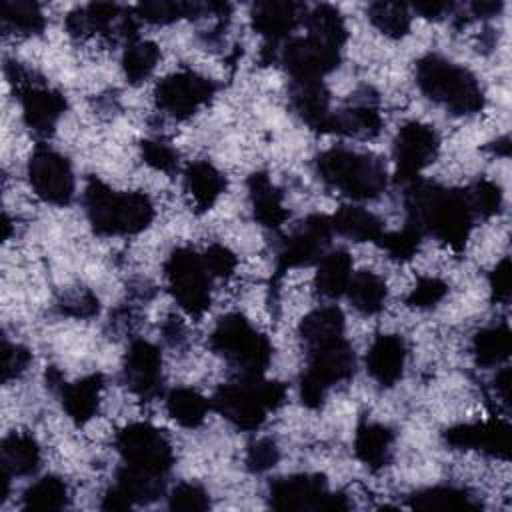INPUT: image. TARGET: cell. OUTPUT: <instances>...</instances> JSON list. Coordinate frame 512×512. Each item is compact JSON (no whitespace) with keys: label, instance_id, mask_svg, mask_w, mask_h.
<instances>
[{"label":"cell","instance_id":"cell-13","mask_svg":"<svg viewBox=\"0 0 512 512\" xmlns=\"http://www.w3.org/2000/svg\"><path fill=\"white\" fill-rule=\"evenodd\" d=\"M214 96V84L196 72H174L158 82L156 102L174 118H188Z\"/></svg>","mask_w":512,"mask_h":512},{"label":"cell","instance_id":"cell-17","mask_svg":"<svg viewBox=\"0 0 512 512\" xmlns=\"http://www.w3.org/2000/svg\"><path fill=\"white\" fill-rule=\"evenodd\" d=\"M444 438L456 448H476L500 458H506L510 452V426L500 418L458 424L448 428Z\"/></svg>","mask_w":512,"mask_h":512},{"label":"cell","instance_id":"cell-27","mask_svg":"<svg viewBox=\"0 0 512 512\" xmlns=\"http://www.w3.org/2000/svg\"><path fill=\"white\" fill-rule=\"evenodd\" d=\"M392 432L376 422H366L358 426L354 436V452L360 462L370 468H382L390 460Z\"/></svg>","mask_w":512,"mask_h":512},{"label":"cell","instance_id":"cell-10","mask_svg":"<svg viewBox=\"0 0 512 512\" xmlns=\"http://www.w3.org/2000/svg\"><path fill=\"white\" fill-rule=\"evenodd\" d=\"M270 504L276 510H344V496L330 494L320 476L296 474L278 478L270 486Z\"/></svg>","mask_w":512,"mask_h":512},{"label":"cell","instance_id":"cell-19","mask_svg":"<svg viewBox=\"0 0 512 512\" xmlns=\"http://www.w3.org/2000/svg\"><path fill=\"white\" fill-rule=\"evenodd\" d=\"M20 104L26 126L38 134L52 132L66 110V100L60 92L34 84L20 90Z\"/></svg>","mask_w":512,"mask_h":512},{"label":"cell","instance_id":"cell-41","mask_svg":"<svg viewBox=\"0 0 512 512\" xmlns=\"http://www.w3.org/2000/svg\"><path fill=\"white\" fill-rule=\"evenodd\" d=\"M420 240H422V232L416 226L408 224L402 230L384 232L378 242L382 244V248L388 252L390 258L404 262L414 258V254L420 248Z\"/></svg>","mask_w":512,"mask_h":512},{"label":"cell","instance_id":"cell-34","mask_svg":"<svg viewBox=\"0 0 512 512\" xmlns=\"http://www.w3.org/2000/svg\"><path fill=\"white\" fill-rule=\"evenodd\" d=\"M510 348H512V336L506 324L480 330L472 342L476 362L482 366L502 364L510 356Z\"/></svg>","mask_w":512,"mask_h":512},{"label":"cell","instance_id":"cell-23","mask_svg":"<svg viewBox=\"0 0 512 512\" xmlns=\"http://www.w3.org/2000/svg\"><path fill=\"white\" fill-rule=\"evenodd\" d=\"M102 386L104 384L100 374H90L72 384L62 386V408L68 414V418L74 420L76 424L88 422L98 410Z\"/></svg>","mask_w":512,"mask_h":512},{"label":"cell","instance_id":"cell-31","mask_svg":"<svg viewBox=\"0 0 512 512\" xmlns=\"http://www.w3.org/2000/svg\"><path fill=\"white\" fill-rule=\"evenodd\" d=\"M210 402L194 388H174L166 396V410L184 428H196L206 420Z\"/></svg>","mask_w":512,"mask_h":512},{"label":"cell","instance_id":"cell-6","mask_svg":"<svg viewBox=\"0 0 512 512\" xmlns=\"http://www.w3.org/2000/svg\"><path fill=\"white\" fill-rule=\"evenodd\" d=\"M212 348L222 354L242 378H260L270 362V342L240 314L224 316L210 336Z\"/></svg>","mask_w":512,"mask_h":512},{"label":"cell","instance_id":"cell-22","mask_svg":"<svg viewBox=\"0 0 512 512\" xmlns=\"http://www.w3.org/2000/svg\"><path fill=\"white\" fill-rule=\"evenodd\" d=\"M184 186L194 206L198 210H208L224 192L226 180L214 164L206 160H196L190 162L184 170Z\"/></svg>","mask_w":512,"mask_h":512},{"label":"cell","instance_id":"cell-47","mask_svg":"<svg viewBox=\"0 0 512 512\" xmlns=\"http://www.w3.org/2000/svg\"><path fill=\"white\" fill-rule=\"evenodd\" d=\"M4 350V364H2V382H10L12 378L20 376L30 364V352L24 346L10 344L8 340L2 342Z\"/></svg>","mask_w":512,"mask_h":512},{"label":"cell","instance_id":"cell-40","mask_svg":"<svg viewBox=\"0 0 512 512\" xmlns=\"http://www.w3.org/2000/svg\"><path fill=\"white\" fill-rule=\"evenodd\" d=\"M200 10L198 4L182 0H148L136 6V16L152 24H168L184 16H192Z\"/></svg>","mask_w":512,"mask_h":512},{"label":"cell","instance_id":"cell-28","mask_svg":"<svg viewBox=\"0 0 512 512\" xmlns=\"http://www.w3.org/2000/svg\"><path fill=\"white\" fill-rule=\"evenodd\" d=\"M352 278V258L346 250H334L318 260L316 288L326 298H338L346 294Z\"/></svg>","mask_w":512,"mask_h":512},{"label":"cell","instance_id":"cell-44","mask_svg":"<svg viewBox=\"0 0 512 512\" xmlns=\"http://www.w3.org/2000/svg\"><path fill=\"white\" fill-rule=\"evenodd\" d=\"M448 292V286L434 276H424L416 282L412 292L408 294V304L416 308H430L438 304Z\"/></svg>","mask_w":512,"mask_h":512},{"label":"cell","instance_id":"cell-8","mask_svg":"<svg viewBox=\"0 0 512 512\" xmlns=\"http://www.w3.org/2000/svg\"><path fill=\"white\" fill-rule=\"evenodd\" d=\"M168 288L178 306L190 316H200L210 306V274L190 248L174 250L164 264Z\"/></svg>","mask_w":512,"mask_h":512},{"label":"cell","instance_id":"cell-50","mask_svg":"<svg viewBox=\"0 0 512 512\" xmlns=\"http://www.w3.org/2000/svg\"><path fill=\"white\" fill-rule=\"evenodd\" d=\"M62 308L70 314V316H76V318H88V316H94L98 312V300L94 294L90 292H76L72 294L70 298L64 300Z\"/></svg>","mask_w":512,"mask_h":512},{"label":"cell","instance_id":"cell-45","mask_svg":"<svg viewBox=\"0 0 512 512\" xmlns=\"http://www.w3.org/2000/svg\"><path fill=\"white\" fill-rule=\"evenodd\" d=\"M142 158L148 166L160 172H172L178 164V156L174 148L160 140H144L142 142Z\"/></svg>","mask_w":512,"mask_h":512},{"label":"cell","instance_id":"cell-25","mask_svg":"<svg viewBox=\"0 0 512 512\" xmlns=\"http://www.w3.org/2000/svg\"><path fill=\"white\" fill-rule=\"evenodd\" d=\"M40 462V448L30 434L12 432L2 440L0 470L14 476H26L34 472Z\"/></svg>","mask_w":512,"mask_h":512},{"label":"cell","instance_id":"cell-49","mask_svg":"<svg viewBox=\"0 0 512 512\" xmlns=\"http://www.w3.org/2000/svg\"><path fill=\"white\" fill-rule=\"evenodd\" d=\"M490 290L496 302H508L510 298V260L504 258L490 274Z\"/></svg>","mask_w":512,"mask_h":512},{"label":"cell","instance_id":"cell-2","mask_svg":"<svg viewBox=\"0 0 512 512\" xmlns=\"http://www.w3.org/2000/svg\"><path fill=\"white\" fill-rule=\"evenodd\" d=\"M84 206L92 228L106 236L136 234L154 218L152 200L144 192H118L100 180L88 182Z\"/></svg>","mask_w":512,"mask_h":512},{"label":"cell","instance_id":"cell-3","mask_svg":"<svg viewBox=\"0 0 512 512\" xmlns=\"http://www.w3.org/2000/svg\"><path fill=\"white\" fill-rule=\"evenodd\" d=\"M416 82L428 98L454 114H474L484 106L476 76L438 54H428L416 64Z\"/></svg>","mask_w":512,"mask_h":512},{"label":"cell","instance_id":"cell-16","mask_svg":"<svg viewBox=\"0 0 512 512\" xmlns=\"http://www.w3.org/2000/svg\"><path fill=\"white\" fill-rule=\"evenodd\" d=\"M124 378L128 388L140 398H152L162 382L160 350L148 340H134L126 352Z\"/></svg>","mask_w":512,"mask_h":512},{"label":"cell","instance_id":"cell-35","mask_svg":"<svg viewBox=\"0 0 512 512\" xmlns=\"http://www.w3.org/2000/svg\"><path fill=\"white\" fill-rule=\"evenodd\" d=\"M160 60V50L154 42L148 40H134L126 44L124 56H122V68L132 84L144 82L156 68Z\"/></svg>","mask_w":512,"mask_h":512},{"label":"cell","instance_id":"cell-1","mask_svg":"<svg viewBox=\"0 0 512 512\" xmlns=\"http://www.w3.org/2000/svg\"><path fill=\"white\" fill-rule=\"evenodd\" d=\"M410 224L420 232L428 230L454 250L464 248L474 214L464 192L448 190L432 182L412 180L406 194Z\"/></svg>","mask_w":512,"mask_h":512},{"label":"cell","instance_id":"cell-38","mask_svg":"<svg viewBox=\"0 0 512 512\" xmlns=\"http://www.w3.org/2000/svg\"><path fill=\"white\" fill-rule=\"evenodd\" d=\"M68 500V488L58 476H44L24 492V506L34 510H58Z\"/></svg>","mask_w":512,"mask_h":512},{"label":"cell","instance_id":"cell-11","mask_svg":"<svg viewBox=\"0 0 512 512\" xmlns=\"http://www.w3.org/2000/svg\"><path fill=\"white\" fill-rule=\"evenodd\" d=\"M28 180L36 196L44 202L62 206L74 196V174L64 156L54 150L40 148L28 162Z\"/></svg>","mask_w":512,"mask_h":512},{"label":"cell","instance_id":"cell-18","mask_svg":"<svg viewBox=\"0 0 512 512\" xmlns=\"http://www.w3.org/2000/svg\"><path fill=\"white\" fill-rule=\"evenodd\" d=\"M306 8L292 0H266L258 2L252 10V24L258 34L266 38V44L276 46L282 38H286L300 18L304 20Z\"/></svg>","mask_w":512,"mask_h":512},{"label":"cell","instance_id":"cell-24","mask_svg":"<svg viewBox=\"0 0 512 512\" xmlns=\"http://www.w3.org/2000/svg\"><path fill=\"white\" fill-rule=\"evenodd\" d=\"M344 314L336 306H322L304 316L300 324V336L308 350L330 344L344 338Z\"/></svg>","mask_w":512,"mask_h":512},{"label":"cell","instance_id":"cell-15","mask_svg":"<svg viewBox=\"0 0 512 512\" xmlns=\"http://www.w3.org/2000/svg\"><path fill=\"white\" fill-rule=\"evenodd\" d=\"M332 220L324 214L308 216L300 230H296L284 242L278 254V268L280 272L288 268H298L320 260L326 254V246L330 244L332 236Z\"/></svg>","mask_w":512,"mask_h":512},{"label":"cell","instance_id":"cell-51","mask_svg":"<svg viewBox=\"0 0 512 512\" xmlns=\"http://www.w3.org/2000/svg\"><path fill=\"white\" fill-rule=\"evenodd\" d=\"M494 388H496V396L500 398V402L508 406L510 404V368H502L496 374Z\"/></svg>","mask_w":512,"mask_h":512},{"label":"cell","instance_id":"cell-43","mask_svg":"<svg viewBox=\"0 0 512 512\" xmlns=\"http://www.w3.org/2000/svg\"><path fill=\"white\" fill-rule=\"evenodd\" d=\"M168 506L172 510H206L210 506V498L202 486L182 482L172 488L168 496Z\"/></svg>","mask_w":512,"mask_h":512},{"label":"cell","instance_id":"cell-4","mask_svg":"<svg viewBox=\"0 0 512 512\" xmlns=\"http://www.w3.org/2000/svg\"><path fill=\"white\" fill-rule=\"evenodd\" d=\"M286 388L276 380L242 378L240 382L224 384L214 394V408L242 430H256L270 410L282 406Z\"/></svg>","mask_w":512,"mask_h":512},{"label":"cell","instance_id":"cell-5","mask_svg":"<svg viewBox=\"0 0 512 512\" xmlns=\"http://www.w3.org/2000/svg\"><path fill=\"white\" fill-rule=\"evenodd\" d=\"M318 174L326 184L354 200L378 196L386 186L380 160L346 148H330L318 158Z\"/></svg>","mask_w":512,"mask_h":512},{"label":"cell","instance_id":"cell-9","mask_svg":"<svg viewBox=\"0 0 512 512\" xmlns=\"http://www.w3.org/2000/svg\"><path fill=\"white\" fill-rule=\"evenodd\" d=\"M116 448L128 466L156 476H164L174 460L168 438L146 422L122 428L116 436Z\"/></svg>","mask_w":512,"mask_h":512},{"label":"cell","instance_id":"cell-37","mask_svg":"<svg viewBox=\"0 0 512 512\" xmlns=\"http://www.w3.org/2000/svg\"><path fill=\"white\" fill-rule=\"evenodd\" d=\"M368 18L390 38H402L410 30V12L400 2H374L368 8Z\"/></svg>","mask_w":512,"mask_h":512},{"label":"cell","instance_id":"cell-14","mask_svg":"<svg viewBox=\"0 0 512 512\" xmlns=\"http://www.w3.org/2000/svg\"><path fill=\"white\" fill-rule=\"evenodd\" d=\"M436 154L438 136L430 126L422 122H408L398 130L394 142V160L400 180H416V176L436 158Z\"/></svg>","mask_w":512,"mask_h":512},{"label":"cell","instance_id":"cell-39","mask_svg":"<svg viewBox=\"0 0 512 512\" xmlns=\"http://www.w3.org/2000/svg\"><path fill=\"white\" fill-rule=\"evenodd\" d=\"M414 508H424V510H466V508H476L472 498L458 488L452 486H434L426 488L412 498Z\"/></svg>","mask_w":512,"mask_h":512},{"label":"cell","instance_id":"cell-32","mask_svg":"<svg viewBox=\"0 0 512 512\" xmlns=\"http://www.w3.org/2000/svg\"><path fill=\"white\" fill-rule=\"evenodd\" d=\"M304 24H306L308 36H312L324 44H330L334 48H342V44L346 40V26L334 6H330V4L314 6L310 12H306Z\"/></svg>","mask_w":512,"mask_h":512},{"label":"cell","instance_id":"cell-21","mask_svg":"<svg viewBox=\"0 0 512 512\" xmlns=\"http://www.w3.org/2000/svg\"><path fill=\"white\" fill-rule=\"evenodd\" d=\"M292 106L312 130L330 132L334 114L330 112V98L322 82H294Z\"/></svg>","mask_w":512,"mask_h":512},{"label":"cell","instance_id":"cell-42","mask_svg":"<svg viewBox=\"0 0 512 512\" xmlns=\"http://www.w3.org/2000/svg\"><path fill=\"white\" fill-rule=\"evenodd\" d=\"M464 194L474 216H482V218L494 216L502 206V192L498 184H494L492 180H478Z\"/></svg>","mask_w":512,"mask_h":512},{"label":"cell","instance_id":"cell-7","mask_svg":"<svg viewBox=\"0 0 512 512\" xmlns=\"http://www.w3.org/2000/svg\"><path fill=\"white\" fill-rule=\"evenodd\" d=\"M354 372V350L340 338L330 344L310 348V362L300 378V398L308 408L322 404L324 394L336 382L346 380Z\"/></svg>","mask_w":512,"mask_h":512},{"label":"cell","instance_id":"cell-52","mask_svg":"<svg viewBox=\"0 0 512 512\" xmlns=\"http://www.w3.org/2000/svg\"><path fill=\"white\" fill-rule=\"evenodd\" d=\"M414 10H416L420 16L438 18V16H442L446 10H450V4H446V2H416V4H414Z\"/></svg>","mask_w":512,"mask_h":512},{"label":"cell","instance_id":"cell-46","mask_svg":"<svg viewBox=\"0 0 512 512\" xmlns=\"http://www.w3.org/2000/svg\"><path fill=\"white\" fill-rule=\"evenodd\" d=\"M202 262L208 270L210 276H220V278H228L234 270H236V256L230 248L222 246V244H212L206 248V252L202 254Z\"/></svg>","mask_w":512,"mask_h":512},{"label":"cell","instance_id":"cell-48","mask_svg":"<svg viewBox=\"0 0 512 512\" xmlns=\"http://www.w3.org/2000/svg\"><path fill=\"white\" fill-rule=\"evenodd\" d=\"M278 448L272 440H258L256 444H252L248 448L246 454V466L252 472H264L268 468H272L278 462Z\"/></svg>","mask_w":512,"mask_h":512},{"label":"cell","instance_id":"cell-36","mask_svg":"<svg viewBox=\"0 0 512 512\" xmlns=\"http://www.w3.org/2000/svg\"><path fill=\"white\" fill-rule=\"evenodd\" d=\"M2 22L20 34H38L44 28V14L36 2L2 0Z\"/></svg>","mask_w":512,"mask_h":512},{"label":"cell","instance_id":"cell-26","mask_svg":"<svg viewBox=\"0 0 512 512\" xmlns=\"http://www.w3.org/2000/svg\"><path fill=\"white\" fill-rule=\"evenodd\" d=\"M250 188V200L254 218L268 228H278L284 224L288 212L282 204L280 192L274 188L270 178L266 174H254L248 182Z\"/></svg>","mask_w":512,"mask_h":512},{"label":"cell","instance_id":"cell-12","mask_svg":"<svg viewBox=\"0 0 512 512\" xmlns=\"http://www.w3.org/2000/svg\"><path fill=\"white\" fill-rule=\"evenodd\" d=\"M340 48L324 44L312 36H300L286 42L282 48V62L294 82H320L330 70L338 66Z\"/></svg>","mask_w":512,"mask_h":512},{"label":"cell","instance_id":"cell-20","mask_svg":"<svg viewBox=\"0 0 512 512\" xmlns=\"http://www.w3.org/2000/svg\"><path fill=\"white\" fill-rule=\"evenodd\" d=\"M406 362V346L402 338L394 334L376 336L366 354V368L370 376L382 384L392 386L402 376Z\"/></svg>","mask_w":512,"mask_h":512},{"label":"cell","instance_id":"cell-29","mask_svg":"<svg viewBox=\"0 0 512 512\" xmlns=\"http://www.w3.org/2000/svg\"><path fill=\"white\" fill-rule=\"evenodd\" d=\"M330 220L332 230L356 242L380 240V236L384 234L382 222L372 212L360 206H342Z\"/></svg>","mask_w":512,"mask_h":512},{"label":"cell","instance_id":"cell-33","mask_svg":"<svg viewBox=\"0 0 512 512\" xmlns=\"http://www.w3.org/2000/svg\"><path fill=\"white\" fill-rule=\"evenodd\" d=\"M380 130H382V118L368 104L352 106L348 110L336 112L332 116V128H330V132H338L354 138H374Z\"/></svg>","mask_w":512,"mask_h":512},{"label":"cell","instance_id":"cell-30","mask_svg":"<svg viewBox=\"0 0 512 512\" xmlns=\"http://www.w3.org/2000/svg\"><path fill=\"white\" fill-rule=\"evenodd\" d=\"M346 294L352 306L362 314H376L386 302V284L374 272L362 270L352 274Z\"/></svg>","mask_w":512,"mask_h":512},{"label":"cell","instance_id":"cell-53","mask_svg":"<svg viewBox=\"0 0 512 512\" xmlns=\"http://www.w3.org/2000/svg\"><path fill=\"white\" fill-rule=\"evenodd\" d=\"M470 8L476 16H492L502 8V4L500 2H474Z\"/></svg>","mask_w":512,"mask_h":512}]
</instances>
